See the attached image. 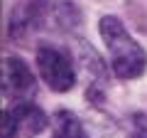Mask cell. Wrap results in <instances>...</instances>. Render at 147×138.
<instances>
[{"instance_id":"1","label":"cell","mask_w":147,"mask_h":138,"mask_svg":"<svg viewBox=\"0 0 147 138\" xmlns=\"http://www.w3.org/2000/svg\"><path fill=\"white\" fill-rule=\"evenodd\" d=\"M98 30H100V37L105 42V49H108L113 72L120 79H135V77H140L145 72L147 54L130 37V32L123 27V22L115 15H105V17H100Z\"/></svg>"},{"instance_id":"2","label":"cell","mask_w":147,"mask_h":138,"mask_svg":"<svg viewBox=\"0 0 147 138\" xmlns=\"http://www.w3.org/2000/svg\"><path fill=\"white\" fill-rule=\"evenodd\" d=\"M37 67L39 74L54 91H69L76 84V72H74L71 57L59 47H39L37 52Z\"/></svg>"},{"instance_id":"3","label":"cell","mask_w":147,"mask_h":138,"mask_svg":"<svg viewBox=\"0 0 147 138\" xmlns=\"http://www.w3.org/2000/svg\"><path fill=\"white\" fill-rule=\"evenodd\" d=\"M3 94L22 101L37 94V79L20 57L3 59Z\"/></svg>"},{"instance_id":"4","label":"cell","mask_w":147,"mask_h":138,"mask_svg":"<svg viewBox=\"0 0 147 138\" xmlns=\"http://www.w3.org/2000/svg\"><path fill=\"white\" fill-rule=\"evenodd\" d=\"M10 113L15 118L17 133H25V136H37V133H42L49 126V118L44 116V111L37 109L34 104H30V101L17 104L15 109H10Z\"/></svg>"},{"instance_id":"5","label":"cell","mask_w":147,"mask_h":138,"mask_svg":"<svg viewBox=\"0 0 147 138\" xmlns=\"http://www.w3.org/2000/svg\"><path fill=\"white\" fill-rule=\"evenodd\" d=\"M37 22H39V12H37L34 5H20V8H15V12H12V17H10L12 37H15L17 42H25L32 32H34Z\"/></svg>"},{"instance_id":"6","label":"cell","mask_w":147,"mask_h":138,"mask_svg":"<svg viewBox=\"0 0 147 138\" xmlns=\"http://www.w3.org/2000/svg\"><path fill=\"white\" fill-rule=\"evenodd\" d=\"M52 138H88L81 121L69 111H57L52 121Z\"/></svg>"},{"instance_id":"7","label":"cell","mask_w":147,"mask_h":138,"mask_svg":"<svg viewBox=\"0 0 147 138\" xmlns=\"http://www.w3.org/2000/svg\"><path fill=\"white\" fill-rule=\"evenodd\" d=\"M130 138H147V116L132 113L130 118Z\"/></svg>"},{"instance_id":"8","label":"cell","mask_w":147,"mask_h":138,"mask_svg":"<svg viewBox=\"0 0 147 138\" xmlns=\"http://www.w3.org/2000/svg\"><path fill=\"white\" fill-rule=\"evenodd\" d=\"M17 136V126H15V118H12L10 111L3 113V138H15Z\"/></svg>"}]
</instances>
